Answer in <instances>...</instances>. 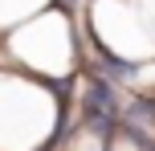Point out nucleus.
Masks as SVG:
<instances>
[]
</instances>
